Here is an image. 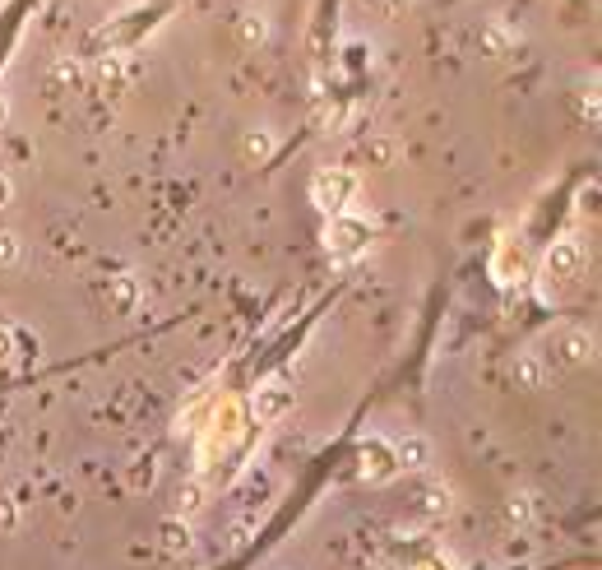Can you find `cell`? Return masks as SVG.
<instances>
[{
	"label": "cell",
	"instance_id": "cell-1",
	"mask_svg": "<svg viewBox=\"0 0 602 570\" xmlns=\"http://www.w3.org/2000/svg\"><path fill=\"white\" fill-rule=\"evenodd\" d=\"M352 195H357V177L343 172V168H324L311 181V200H315L320 213H330V219H339V213L352 204Z\"/></svg>",
	"mask_w": 602,
	"mask_h": 570
},
{
	"label": "cell",
	"instance_id": "cell-2",
	"mask_svg": "<svg viewBox=\"0 0 602 570\" xmlns=\"http://www.w3.org/2000/svg\"><path fill=\"white\" fill-rule=\"evenodd\" d=\"M292 380L288 376H269L264 385L251 394V413H255V422H279V418H288L292 413Z\"/></svg>",
	"mask_w": 602,
	"mask_h": 570
},
{
	"label": "cell",
	"instance_id": "cell-3",
	"mask_svg": "<svg viewBox=\"0 0 602 570\" xmlns=\"http://www.w3.org/2000/svg\"><path fill=\"white\" fill-rule=\"evenodd\" d=\"M580 269H584V246L580 241H570V237L552 241V251H546V260H542V274L556 279V283H570Z\"/></svg>",
	"mask_w": 602,
	"mask_h": 570
},
{
	"label": "cell",
	"instance_id": "cell-4",
	"mask_svg": "<svg viewBox=\"0 0 602 570\" xmlns=\"http://www.w3.org/2000/svg\"><path fill=\"white\" fill-rule=\"evenodd\" d=\"M330 251L339 255V260H348V255H357L362 246H366V223L362 219H348V213H339V219L330 223Z\"/></svg>",
	"mask_w": 602,
	"mask_h": 570
},
{
	"label": "cell",
	"instance_id": "cell-5",
	"mask_svg": "<svg viewBox=\"0 0 602 570\" xmlns=\"http://www.w3.org/2000/svg\"><path fill=\"white\" fill-rule=\"evenodd\" d=\"M552 352H556V362H561V367H589V362H593V352H598V343H593V334H589V330H565V334L552 343Z\"/></svg>",
	"mask_w": 602,
	"mask_h": 570
},
{
	"label": "cell",
	"instance_id": "cell-6",
	"mask_svg": "<svg viewBox=\"0 0 602 570\" xmlns=\"http://www.w3.org/2000/svg\"><path fill=\"white\" fill-rule=\"evenodd\" d=\"M390 459H394V469H403V473H422L431 464V441L426 436H403L390 450Z\"/></svg>",
	"mask_w": 602,
	"mask_h": 570
},
{
	"label": "cell",
	"instance_id": "cell-7",
	"mask_svg": "<svg viewBox=\"0 0 602 570\" xmlns=\"http://www.w3.org/2000/svg\"><path fill=\"white\" fill-rule=\"evenodd\" d=\"M130 79H134V65H130L125 56H102V65H98V84H102L107 93H125Z\"/></svg>",
	"mask_w": 602,
	"mask_h": 570
},
{
	"label": "cell",
	"instance_id": "cell-8",
	"mask_svg": "<svg viewBox=\"0 0 602 570\" xmlns=\"http://www.w3.org/2000/svg\"><path fill=\"white\" fill-rule=\"evenodd\" d=\"M158 542H162V552H172V557H190V548H195V533H190L185 520H168L158 529Z\"/></svg>",
	"mask_w": 602,
	"mask_h": 570
},
{
	"label": "cell",
	"instance_id": "cell-9",
	"mask_svg": "<svg viewBox=\"0 0 602 570\" xmlns=\"http://www.w3.org/2000/svg\"><path fill=\"white\" fill-rule=\"evenodd\" d=\"M510 376H514V385H519V390H542V385H546V367L533 358V352H524V358H514Z\"/></svg>",
	"mask_w": 602,
	"mask_h": 570
},
{
	"label": "cell",
	"instance_id": "cell-10",
	"mask_svg": "<svg viewBox=\"0 0 602 570\" xmlns=\"http://www.w3.org/2000/svg\"><path fill=\"white\" fill-rule=\"evenodd\" d=\"M236 38H241V47H264L269 19H264L260 10H241V14H236Z\"/></svg>",
	"mask_w": 602,
	"mask_h": 570
},
{
	"label": "cell",
	"instance_id": "cell-11",
	"mask_svg": "<svg viewBox=\"0 0 602 570\" xmlns=\"http://www.w3.org/2000/svg\"><path fill=\"white\" fill-rule=\"evenodd\" d=\"M273 144H279V140H273V130H269V125H255V130L241 140V153L251 158V162H269V158H273Z\"/></svg>",
	"mask_w": 602,
	"mask_h": 570
},
{
	"label": "cell",
	"instance_id": "cell-12",
	"mask_svg": "<svg viewBox=\"0 0 602 570\" xmlns=\"http://www.w3.org/2000/svg\"><path fill=\"white\" fill-rule=\"evenodd\" d=\"M134 307H140V279H134V274H121V279L112 283V311H116V315H130Z\"/></svg>",
	"mask_w": 602,
	"mask_h": 570
},
{
	"label": "cell",
	"instance_id": "cell-13",
	"mask_svg": "<svg viewBox=\"0 0 602 570\" xmlns=\"http://www.w3.org/2000/svg\"><path fill=\"white\" fill-rule=\"evenodd\" d=\"M200 505H204V487H200V482H185V487H181V497H176L181 520H185V514H195Z\"/></svg>",
	"mask_w": 602,
	"mask_h": 570
},
{
	"label": "cell",
	"instance_id": "cell-14",
	"mask_svg": "<svg viewBox=\"0 0 602 570\" xmlns=\"http://www.w3.org/2000/svg\"><path fill=\"white\" fill-rule=\"evenodd\" d=\"M510 42H514V33H505L501 23H491V29L482 33V47L491 51V56H501V51H510Z\"/></svg>",
	"mask_w": 602,
	"mask_h": 570
},
{
	"label": "cell",
	"instance_id": "cell-15",
	"mask_svg": "<svg viewBox=\"0 0 602 570\" xmlns=\"http://www.w3.org/2000/svg\"><path fill=\"white\" fill-rule=\"evenodd\" d=\"M19 255H23V241H19L14 232H0V269L19 264Z\"/></svg>",
	"mask_w": 602,
	"mask_h": 570
},
{
	"label": "cell",
	"instance_id": "cell-16",
	"mask_svg": "<svg viewBox=\"0 0 602 570\" xmlns=\"http://www.w3.org/2000/svg\"><path fill=\"white\" fill-rule=\"evenodd\" d=\"M51 79H56V84H79V65L74 61H56V65H51Z\"/></svg>",
	"mask_w": 602,
	"mask_h": 570
},
{
	"label": "cell",
	"instance_id": "cell-17",
	"mask_svg": "<svg viewBox=\"0 0 602 570\" xmlns=\"http://www.w3.org/2000/svg\"><path fill=\"white\" fill-rule=\"evenodd\" d=\"M10 200H14V181L0 172V209H10Z\"/></svg>",
	"mask_w": 602,
	"mask_h": 570
},
{
	"label": "cell",
	"instance_id": "cell-18",
	"mask_svg": "<svg viewBox=\"0 0 602 570\" xmlns=\"http://www.w3.org/2000/svg\"><path fill=\"white\" fill-rule=\"evenodd\" d=\"M5 121H10V102L0 98V130H5Z\"/></svg>",
	"mask_w": 602,
	"mask_h": 570
},
{
	"label": "cell",
	"instance_id": "cell-19",
	"mask_svg": "<svg viewBox=\"0 0 602 570\" xmlns=\"http://www.w3.org/2000/svg\"><path fill=\"white\" fill-rule=\"evenodd\" d=\"M413 570H441V566H431V561H422V566H413Z\"/></svg>",
	"mask_w": 602,
	"mask_h": 570
}]
</instances>
